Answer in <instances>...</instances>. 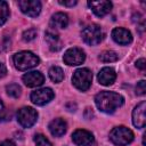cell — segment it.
Returning a JSON list of instances; mask_svg holds the SVG:
<instances>
[{
    "mask_svg": "<svg viewBox=\"0 0 146 146\" xmlns=\"http://www.w3.org/2000/svg\"><path fill=\"white\" fill-rule=\"evenodd\" d=\"M95 103L99 111L111 114L123 105L124 98L114 91H100L95 96Z\"/></svg>",
    "mask_w": 146,
    "mask_h": 146,
    "instance_id": "1",
    "label": "cell"
},
{
    "mask_svg": "<svg viewBox=\"0 0 146 146\" xmlns=\"http://www.w3.org/2000/svg\"><path fill=\"white\" fill-rule=\"evenodd\" d=\"M13 60L15 67L19 71H26L33 68L40 63L39 57L31 51H19L14 55Z\"/></svg>",
    "mask_w": 146,
    "mask_h": 146,
    "instance_id": "2",
    "label": "cell"
},
{
    "mask_svg": "<svg viewBox=\"0 0 146 146\" xmlns=\"http://www.w3.org/2000/svg\"><path fill=\"white\" fill-rule=\"evenodd\" d=\"M133 132L123 125L120 127H115L112 129V131L110 132V139L113 144L117 145V146H125L128 144H130L133 140Z\"/></svg>",
    "mask_w": 146,
    "mask_h": 146,
    "instance_id": "3",
    "label": "cell"
},
{
    "mask_svg": "<svg viewBox=\"0 0 146 146\" xmlns=\"http://www.w3.org/2000/svg\"><path fill=\"white\" fill-rule=\"evenodd\" d=\"M72 82L74 87L81 91H86L90 88L92 82V73L89 68H79L73 73Z\"/></svg>",
    "mask_w": 146,
    "mask_h": 146,
    "instance_id": "4",
    "label": "cell"
},
{
    "mask_svg": "<svg viewBox=\"0 0 146 146\" xmlns=\"http://www.w3.org/2000/svg\"><path fill=\"white\" fill-rule=\"evenodd\" d=\"M83 41L89 46H97L103 40V31L99 25L90 24L86 26L81 32Z\"/></svg>",
    "mask_w": 146,
    "mask_h": 146,
    "instance_id": "5",
    "label": "cell"
},
{
    "mask_svg": "<svg viewBox=\"0 0 146 146\" xmlns=\"http://www.w3.org/2000/svg\"><path fill=\"white\" fill-rule=\"evenodd\" d=\"M38 119V112L30 107L25 106L17 111V121L23 128H30L32 127Z\"/></svg>",
    "mask_w": 146,
    "mask_h": 146,
    "instance_id": "6",
    "label": "cell"
},
{
    "mask_svg": "<svg viewBox=\"0 0 146 146\" xmlns=\"http://www.w3.org/2000/svg\"><path fill=\"white\" fill-rule=\"evenodd\" d=\"M86 59V54L82 49L80 48H76V47H73V48H70L65 51L64 56H63V60L65 64L70 65V66H76V65H80L84 62Z\"/></svg>",
    "mask_w": 146,
    "mask_h": 146,
    "instance_id": "7",
    "label": "cell"
},
{
    "mask_svg": "<svg viewBox=\"0 0 146 146\" xmlns=\"http://www.w3.org/2000/svg\"><path fill=\"white\" fill-rule=\"evenodd\" d=\"M55 94L52 91V89L50 88H41V89H36L31 94V100L33 104L42 106L46 105L47 103H49L52 98H54Z\"/></svg>",
    "mask_w": 146,
    "mask_h": 146,
    "instance_id": "8",
    "label": "cell"
},
{
    "mask_svg": "<svg viewBox=\"0 0 146 146\" xmlns=\"http://www.w3.org/2000/svg\"><path fill=\"white\" fill-rule=\"evenodd\" d=\"M72 140L79 146H95L94 135L84 129H78L72 133Z\"/></svg>",
    "mask_w": 146,
    "mask_h": 146,
    "instance_id": "9",
    "label": "cell"
},
{
    "mask_svg": "<svg viewBox=\"0 0 146 146\" xmlns=\"http://www.w3.org/2000/svg\"><path fill=\"white\" fill-rule=\"evenodd\" d=\"M18 6L22 13L31 17H36L41 11V2L39 0H21Z\"/></svg>",
    "mask_w": 146,
    "mask_h": 146,
    "instance_id": "10",
    "label": "cell"
},
{
    "mask_svg": "<svg viewBox=\"0 0 146 146\" xmlns=\"http://www.w3.org/2000/svg\"><path fill=\"white\" fill-rule=\"evenodd\" d=\"M145 111H146V102H140L132 112V123L136 128H144L146 124V115H145Z\"/></svg>",
    "mask_w": 146,
    "mask_h": 146,
    "instance_id": "11",
    "label": "cell"
},
{
    "mask_svg": "<svg viewBox=\"0 0 146 146\" xmlns=\"http://www.w3.org/2000/svg\"><path fill=\"white\" fill-rule=\"evenodd\" d=\"M89 8L92 10V13L98 16L103 17L106 14H108L112 9V2L106 1V0H100V1H89L88 2Z\"/></svg>",
    "mask_w": 146,
    "mask_h": 146,
    "instance_id": "12",
    "label": "cell"
},
{
    "mask_svg": "<svg viewBox=\"0 0 146 146\" xmlns=\"http://www.w3.org/2000/svg\"><path fill=\"white\" fill-rule=\"evenodd\" d=\"M112 38L113 40L119 43V44H129L132 41V35L130 33V31H128L127 29L123 27H115L112 31Z\"/></svg>",
    "mask_w": 146,
    "mask_h": 146,
    "instance_id": "13",
    "label": "cell"
},
{
    "mask_svg": "<svg viewBox=\"0 0 146 146\" xmlns=\"http://www.w3.org/2000/svg\"><path fill=\"white\" fill-rule=\"evenodd\" d=\"M23 82L25 83V86L30 87V88H34V87H39L44 82V76L41 74V72L39 71H32V72H27L26 74L23 75Z\"/></svg>",
    "mask_w": 146,
    "mask_h": 146,
    "instance_id": "14",
    "label": "cell"
},
{
    "mask_svg": "<svg viewBox=\"0 0 146 146\" xmlns=\"http://www.w3.org/2000/svg\"><path fill=\"white\" fill-rule=\"evenodd\" d=\"M98 82L103 86H111L116 79V73L112 67H103L98 73Z\"/></svg>",
    "mask_w": 146,
    "mask_h": 146,
    "instance_id": "15",
    "label": "cell"
},
{
    "mask_svg": "<svg viewBox=\"0 0 146 146\" xmlns=\"http://www.w3.org/2000/svg\"><path fill=\"white\" fill-rule=\"evenodd\" d=\"M48 129H49L50 133L54 137H60L66 132L67 124L63 119L57 117V119H54L52 121H50V123L48 125Z\"/></svg>",
    "mask_w": 146,
    "mask_h": 146,
    "instance_id": "16",
    "label": "cell"
},
{
    "mask_svg": "<svg viewBox=\"0 0 146 146\" xmlns=\"http://www.w3.org/2000/svg\"><path fill=\"white\" fill-rule=\"evenodd\" d=\"M68 25V17L64 13H56L50 18V26L54 29H65Z\"/></svg>",
    "mask_w": 146,
    "mask_h": 146,
    "instance_id": "17",
    "label": "cell"
},
{
    "mask_svg": "<svg viewBox=\"0 0 146 146\" xmlns=\"http://www.w3.org/2000/svg\"><path fill=\"white\" fill-rule=\"evenodd\" d=\"M46 41L51 51H58L62 48V41L57 34L52 32H46Z\"/></svg>",
    "mask_w": 146,
    "mask_h": 146,
    "instance_id": "18",
    "label": "cell"
},
{
    "mask_svg": "<svg viewBox=\"0 0 146 146\" xmlns=\"http://www.w3.org/2000/svg\"><path fill=\"white\" fill-rule=\"evenodd\" d=\"M49 78H50V80L52 82L59 83L64 79V72L59 66H52L49 70Z\"/></svg>",
    "mask_w": 146,
    "mask_h": 146,
    "instance_id": "19",
    "label": "cell"
},
{
    "mask_svg": "<svg viewBox=\"0 0 146 146\" xmlns=\"http://www.w3.org/2000/svg\"><path fill=\"white\" fill-rule=\"evenodd\" d=\"M117 55L115 51L112 50H105L99 55V59L104 63H112V62H116L117 60Z\"/></svg>",
    "mask_w": 146,
    "mask_h": 146,
    "instance_id": "20",
    "label": "cell"
},
{
    "mask_svg": "<svg viewBox=\"0 0 146 146\" xmlns=\"http://www.w3.org/2000/svg\"><path fill=\"white\" fill-rule=\"evenodd\" d=\"M9 17V6L6 1H0V26L6 23Z\"/></svg>",
    "mask_w": 146,
    "mask_h": 146,
    "instance_id": "21",
    "label": "cell"
},
{
    "mask_svg": "<svg viewBox=\"0 0 146 146\" xmlns=\"http://www.w3.org/2000/svg\"><path fill=\"white\" fill-rule=\"evenodd\" d=\"M6 90H7V94H8L10 97H13V98H18V97L21 96V94H22L21 87H19L18 84H16V83L8 84V86L6 87Z\"/></svg>",
    "mask_w": 146,
    "mask_h": 146,
    "instance_id": "22",
    "label": "cell"
},
{
    "mask_svg": "<svg viewBox=\"0 0 146 146\" xmlns=\"http://www.w3.org/2000/svg\"><path fill=\"white\" fill-rule=\"evenodd\" d=\"M34 143H35V146H51V143L41 133H38L34 136Z\"/></svg>",
    "mask_w": 146,
    "mask_h": 146,
    "instance_id": "23",
    "label": "cell"
},
{
    "mask_svg": "<svg viewBox=\"0 0 146 146\" xmlns=\"http://www.w3.org/2000/svg\"><path fill=\"white\" fill-rule=\"evenodd\" d=\"M22 36H23V40L25 42H30V41H32V40L35 39V36H36V30L35 29H29V30H26V31L23 32V35Z\"/></svg>",
    "mask_w": 146,
    "mask_h": 146,
    "instance_id": "24",
    "label": "cell"
},
{
    "mask_svg": "<svg viewBox=\"0 0 146 146\" xmlns=\"http://www.w3.org/2000/svg\"><path fill=\"white\" fill-rule=\"evenodd\" d=\"M136 94L138 96H144L146 94V82H145V80H140L139 82H137Z\"/></svg>",
    "mask_w": 146,
    "mask_h": 146,
    "instance_id": "25",
    "label": "cell"
},
{
    "mask_svg": "<svg viewBox=\"0 0 146 146\" xmlns=\"http://www.w3.org/2000/svg\"><path fill=\"white\" fill-rule=\"evenodd\" d=\"M59 2V5H62V6H66V7H73V6H75L76 3H78V1L76 0H70V1H63V0H59L58 1Z\"/></svg>",
    "mask_w": 146,
    "mask_h": 146,
    "instance_id": "26",
    "label": "cell"
},
{
    "mask_svg": "<svg viewBox=\"0 0 146 146\" xmlns=\"http://www.w3.org/2000/svg\"><path fill=\"white\" fill-rule=\"evenodd\" d=\"M136 66H137V68H139V70L144 71V70L146 68V62H145V59H144V58L138 59V60L136 62Z\"/></svg>",
    "mask_w": 146,
    "mask_h": 146,
    "instance_id": "27",
    "label": "cell"
},
{
    "mask_svg": "<svg viewBox=\"0 0 146 146\" xmlns=\"http://www.w3.org/2000/svg\"><path fill=\"white\" fill-rule=\"evenodd\" d=\"M6 74H7V67L5 66V64L0 63V79H2Z\"/></svg>",
    "mask_w": 146,
    "mask_h": 146,
    "instance_id": "28",
    "label": "cell"
},
{
    "mask_svg": "<svg viewBox=\"0 0 146 146\" xmlns=\"http://www.w3.org/2000/svg\"><path fill=\"white\" fill-rule=\"evenodd\" d=\"M3 116H5V106H3L2 100L0 99V120H2Z\"/></svg>",
    "mask_w": 146,
    "mask_h": 146,
    "instance_id": "29",
    "label": "cell"
},
{
    "mask_svg": "<svg viewBox=\"0 0 146 146\" xmlns=\"http://www.w3.org/2000/svg\"><path fill=\"white\" fill-rule=\"evenodd\" d=\"M0 146H16V145H15V143L11 141V140H5V141H2V143L0 144Z\"/></svg>",
    "mask_w": 146,
    "mask_h": 146,
    "instance_id": "30",
    "label": "cell"
}]
</instances>
